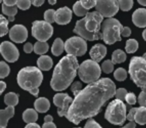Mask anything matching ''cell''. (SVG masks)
I'll use <instances>...</instances> for the list:
<instances>
[{
    "label": "cell",
    "instance_id": "1",
    "mask_svg": "<svg viewBox=\"0 0 146 128\" xmlns=\"http://www.w3.org/2000/svg\"><path fill=\"white\" fill-rule=\"evenodd\" d=\"M116 90L115 83L109 78H101L95 83L88 84L74 97L66 118L75 125L84 119H91L110 98L115 96Z\"/></svg>",
    "mask_w": 146,
    "mask_h": 128
},
{
    "label": "cell",
    "instance_id": "50",
    "mask_svg": "<svg viewBox=\"0 0 146 128\" xmlns=\"http://www.w3.org/2000/svg\"><path fill=\"white\" fill-rule=\"evenodd\" d=\"M24 128H42V127H40V126L36 123H30V124H27Z\"/></svg>",
    "mask_w": 146,
    "mask_h": 128
},
{
    "label": "cell",
    "instance_id": "30",
    "mask_svg": "<svg viewBox=\"0 0 146 128\" xmlns=\"http://www.w3.org/2000/svg\"><path fill=\"white\" fill-rule=\"evenodd\" d=\"M8 19L4 15H0V36L3 37L8 33Z\"/></svg>",
    "mask_w": 146,
    "mask_h": 128
},
{
    "label": "cell",
    "instance_id": "10",
    "mask_svg": "<svg viewBox=\"0 0 146 128\" xmlns=\"http://www.w3.org/2000/svg\"><path fill=\"white\" fill-rule=\"evenodd\" d=\"M31 33L36 40L41 42H47L53 34V27L46 21L36 20L32 23Z\"/></svg>",
    "mask_w": 146,
    "mask_h": 128
},
{
    "label": "cell",
    "instance_id": "23",
    "mask_svg": "<svg viewBox=\"0 0 146 128\" xmlns=\"http://www.w3.org/2000/svg\"><path fill=\"white\" fill-rule=\"evenodd\" d=\"M63 50H65V43L61 40V38H56L53 42L52 47H51L52 54L55 56H59L62 54Z\"/></svg>",
    "mask_w": 146,
    "mask_h": 128
},
{
    "label": "cell",
    "instance_id": "7",
    "mask_svg": "<svg viewBox=\"0 0 146 128\" xmlns=\"http://www.w3.org/2000/svg\"><path fill=\"white\" fill-rule=\"evenodd\" d=\"M101 70V67L97 62L93 61L92 59H88L80 64L78 69V76L80 80H82L84 83H87L88 85L95 83L99 80Z\"/></svg>",
    "mask_w": 146,
    "mask_h": 128
},
{
    "label": "cell",
    "instance_id": "4",
    "mask_svg": "<svg viewBox=\"0 0 146 128\" xmlns=\"http://www.w3.org/2000/svg\"><path fill=\"white\" fill-rule=\"evenodd\" d=\"M43 80V74L38 67L27 66L24 67L17 74V83L23 90H26L33 96H37L39 93V86Z\"/></svg>",
    "mask_w": 146,
    "mask_h": 128
},
{
    "label": "cell",
    "instance_id": "20",
    "mask_svg": "<svg viewBox=\"0 0 146 128\" xmlns=\"http://www.w3.org/2000/svg\"><path fill=\"white\" fill-rule=\"evenodd\" d=\"M34 108L37 112L40 113H45L50 108V102L47 98L45 97H39L35 100L34 102Z\"/></svg>",
    "mask_w": 146,
    "mask_h": 128
},
{
    "label": "cell",
    "instance_id": "37",
    "mask_svg": "<svg viewBox=\"0 0 146 128\" xmlns=\"http://www.w3.org/2000/svg\"><path fill=\"white\" fill-rule=\"evenodd\" d=\"M31 4H32V1H29V0H17L16 5L21 10H27L29 9Z\"/></svg>",
    "mask_w": 146,
    "mask_h": 128
},
{
    "label": "cell",
    "instance_id": "35",
    "mask_svg": "<svg viewBox=\"0 0 146 128\" xmlns=\"http://www.w3.org/2000/svg\"><path fill=\"white\" fill-rule=\"evenodd\" d=\"M55 13L56 11L53 9H48L44 12V21L48 22L49 24L55 22Z\"/></svg>",
    "mask_w": 146,
    "mask_h": 128
},
{
    "label": "cell",
    "instance_id": "41",
    "mask_svg": "<svg viewBox=\"0 0 146 128\" xmlns=\"http://www.w3.org/2000/svg\"><path fill=\"white\" fill-rule=\"evenodd\" d=\"M125 100L129 105H134V104L136 103V100H138V99L136 98L135 94H134L133 92H129V93L127 94V96H126Z\"/></svg>",
    "mask_w": 146,
    "mask_h": 128
},
{
    "label": "cell",
    "instance_id": "5",
    "mask_svg": "<svg viewBox=\"0 0 146 128\" xmlns=\"http://www.w3.org/2000/svg\"><path fill=\"white\" fill-rule=\"evenodd\" d=\"M124 27L115 18L106 19L102 23L101 34L102 39L108 45L114 44L117 41H121V35Z\"/></svg>",
    "mask_w": 146,
    "mask_h": 128
},
{
    "label": "cell",
    "instance_id": "24",
    "mask_svg": "<svg viewBox=\"0 0 146 128\" xmlns=\"http://www.w3.org/2000/svg\"><path fill=\"white\" fill-rule=\"evenodd\" d=\"M134 122L139 125H145L146 124V107H140L137 108V111L134 116Z\"/></svg>",
    "mask_w": 146,
    "mask_h": 128
},
{
    "label": "cell",
    "instance_id": "43",
    "mask_svg": "<svg viewBox=\"0 0 146 128\" xmlns=\"http://www.w3.org/2000/svg\"><path fill=\"white\" fill-rule=\"evenodd\" d=\"M23 50H24L25 53H27V54H29V53H31L32 51H34V45H32L30 42H27L24 44V47H23Z\"/></svg>",
    "mask_w": 146,
    "mask_h": 128
},
{
    "label": "cell",
    "instance_id": "21",
    "mask_svg": "<svg viewBox=\"0 0 146 128\" xmlns=\"http://www.w3.org/2000/svg\"><path fill=\"white\" fill-rule=\"evenodd\" d=\"M22 119L27 124L35 123L36 120L38 119V113H37V111L35 109L28 108V109H26L22 113Z\"/></svg>",
    "mask_w": 146,
    "mask_h": 128
},
{
    "label": "cell",
    "instance_id": "55",
    "mask_svg": "<svg viewBox=\"0 0 146 128\" xmlns=\"http://www.w3.org/2000/svg\"><path fill=\"white\" fill-rule=\"evenodd\" d=\"M48 2H49V4H51V5L56 4V1H52V0H50V1H48Z\"/></svg>",
    "mask_w": 146,
    "mask_h": 128
},
{
    "label": "cell",
    "instance_id": "45",
    "mask_svg": "<svg viewBox=\"0 0 146 128\" xmlns=\"http://www.w3.org/2000/svg\"><path fill=\"white\" fill-rule=\"evenodd\" d=\"M3 4L7 5V6H16L17 1L16 0H4Z\"/></svg>",
    "mask_w": 146,
    "mask_h": 128
},
{
    "label": "cell",
    "instance_id": "40",
    "mask_svg": "<svg viewBox=\"0 0 146 128\" xmlns=\"http://www.w3.org/2000/svg\"><path fill=\"white\" fill-rule=\"evenodd\" d=\"M81 4L84 8L87 9V10H89V9L93 8V7H96V5H97V1H96V0H82Z\"/></svg>",
    "mask_w": 146,
    "mask_h": 128
},
{
    "label": "cell",
    "instance_id": "44",
    "mask_svg": "<svg viewBox=\"0 0 146 128\" xmlns=\"http://www.w3.org/2000/svg\"><path fill=\"white\" fill-rule=\"evenodd\" d=\"M136 111H137V108H131L129 110L127 115V119L129 120V122H134V116L136 114Z\"/></svg>",
    "mask_w": 146,
    "mask_h": 128
},
{
    "label": "cell",
    "instance_id": "36",
    "mask_svg": "<svg viewBox=\"0 0 146 128\" xmlns=\"http://www.w3.org/2000/svg\"><path fill=\"white\" fill-rule=\"evenodd\" d=\"M82 89H83V88H82V84L80 81L73 82L72 85H71V91H72L73 95L75 96V97L82 91Z\"/></svg>",
    "mask_w": 146,
    "mask_h": 128
},
{
    "label": "cell",
    "instance_id": "17",
    "mask_svg": "<svg viewBox=\"0 0 146 128\" xmlns=\"http://www.w3.org/2000/svg\"><path fill=\"white\" fill-rule=\"evenodd\" d=\"M132 22L140 28L146 27V8H138L132 14Z\"/></svg>",
    "mask_w": 146,
    "mask_h": 128
},
{
    "label": "cell",
    "instance_id": "18",
    "mask_svg": "<svg viewBox=\"0 0 146 128\" xmlns=\"http://www.w3.org/2000/svg\"><path fill=\"white\" fill-rule=\"evenodd\" d=\"M14 116V107L7 106L5 109L0 110V128H6L10 118Z\"/></svg>",
    "mask_w": 146,
    "mask_h": 128
},
{
    "label": "cell",
    "instance_id": "28",
    "mask_svg": "<svg viewBox=\"0 0 146 128\" xmlns=\"http://www.w3.org/2000/svg\"><path fill=\"white\" fill-rule=\"evenodd\" d=\"M73 12L75 13V15H77L79 17H85L88 14V10L82 6L81 1H78V2H76L75 4L73 5Z\"/></svg>",
    "mask_w": 146,
    "mask_h": 128
},
{
    "label": "cell",
    "instance_id": "12",
    "mask_svg": "<svg viewBox=\"0 0 146 128\" xmlns=\"http://www.w3.org/2000/svg\"><path fill=\"white\" fill-rule=\"evenodd\" d=\"M73 100L67 93H57L53 96V103L58 108L57 113L60 117H66Z\"/></svg>",
    "mask_w": 146,
    "mask_h": 128
},
{
    "label": "cell",
    "instance_id": "34",
    "mask_svg": "<svg viewBox=\"0 0 146 128\" xmlns=\"http://www.w3.org/2000/svg\"><path fill=\"white\" fill-rule=\"evenodd\" d=\"M118 4L122 11H129L133 6V1L132 0H118Z\"/></svg>",
    "mask_w": 146,
    "mask_h": 128
},
{
    "label": "cell",
    "instance_id": "48",
    "mask_svg": "<svg viewBox=\"0 0 146 128\" xmlns=\"http://www.w3.org/2000/svg\"><path fill=\"white\" fill-rule=\"evenodd\" d=\"M42 128H57L53 122H48V123H44L42 125Z\"/></svg>",
    "mask_w": 146,
    "mask_h": 128
},
{
    "label": "cell",
    "instance_id": "13",
    "mask_svg": "<svg viewBox=\"0 0 146 128\" xmlns=\"http://www.w3.org/2000/svg\"><path fill=\"white\" fill-rule=\"evenodd\" d=\"M0 52L2 57L7 62L13 63L18 60L19 58V50L16 48L13 43L9 41H3L0 45Z\"/></svg>",
    "mask_w": 146,
    "mask_h": 128
},
{
    "label": "cell",
    "instance_id": "31",
    "mask_svg": "<svg viewBox=\"0 0 146 128\" xmlns=\"http://www.w3.org/2000/svg\"><path fill=\"white\" fill-rule=\"evenodd\" d=\"M9 73H10V67L8 66V64H6V62L4 61H1L0 62V78L4 79L9 75Z\"/></svg>",
    "mask_w": 146,
    "mask_h": 128
},
{
    "label": "cell",
    "instance_id": "51",
    "mask_svg": "<svg viewBox=\"0 0 146 128\" xmlns=\"http://www.w3.org/2000/svg\"><path fill=\"white\" fill-rule=\"evenodd\" d=\"M48 122H53V117L51 115H46L44 117V123H48Z\"/></svg>",
    "mask_w": 146,
    "mask_h": 128
},
{
    "label": "cell",
    "instance_id": "56",
    "mask_svg": "<svg viewBox=\"0 0 146 128\" xmlns=\"http://www.w3.org/2000/svg\"><path fill=\"white\" fill-rule=\"evenodd\" d=\"M142 57H143V58H144V59H145V60H146V52L144 53V54H143V56H142Z\"/></svg>",
    "mask_w": 146,
    "mask_h": 128
},
{
    "label": "cell",
    "instance_id": "16",
    "mask_svg": "<svg viewBox=\"0 0 146 128\" xmlns=\"http://www.w3.org/2000/svg\"><path fill=\"white\" fill-rule=\"evenodd\" d=\"M107 54V48L104 46L103 44H98L94 45L91 49H90V52H89V55L91 57V59L95 62H100L104 57L106 56Z\"/></svg>",
    "mask_w": 146,
    "mask_h": 128
},
{
    "label": "cell",
    "instance_id": "57",
    "mask_svg": "<svg viewBox=\"0 0 146 128\" xmlns=\"http://www.w3.org/2000/svg\"><path fill=\"white\" fill-rule=\"evenodd\" d=\"M77 128H80V127H77Z\"/></svg>",
    "mask_w": 146,
    "mask_h": 128
},
{
    "label": "cell",
    "instance_id": "11",
    "mask_svg": "<svg viewBox=\"0 0 146 128\" xmlns=\"http://www.w3.org/2000/svg\"><path fill=\"white\" fill-rule=\"evenodd\" d=\"M96 11L103 17L113 18V16L119 10V4L116 0H98L96 5Z\"/></svg>",
    "mask_w": 146,
    "mask_h": 128
},
{
    "label": "cell",
    "instance_id": "25",
    "mask_svg": "<svg viewBox=\"0 0 146 128\" xmlns=\"http://www.w3.org/2000/svg\"><path fill=\"white\" fill-rule=\"evenodd\" d=\"M19 102V97L18 94L14 93V92H9L6 95L4 96V103L6 104L7 106H12V107H15V106L18 104Z\"/></svg>",
    "mask_w": 146,
    "mask_h": 128
},
{
    "label": "cell",
    "instance_id": "9",
    "mask_svg": "<svg viewBox=\"0 0 146 128\" xmlns=\"http://www.w3.org/2000/svg\"><path fill=\"white\" fill-rule=\"evenodd\" d=\"M65 51L68 55L75 57L83 56L87 51L86 40L79 36H73L65 41Z\"/></svg>",
    "mask_w": 146,
    "mask_h": 128
},
{
    "label": "cell",
    "instance_id": "54",
    "mask_svg": "<svg viewBox=\"0 0 146 128\" xmlns=\"http://www.w3.org/2000/svg\"><path fill=\"white\" fill-rule=\"evenodd\" d=\"M142 37H143V39L146 41V29H144L143 32H142Z\"/></svg>",
    "mask_w": 146,
    "mask_h": 128
},
{
    "label": "cell",
    "instance_id": "22",
    "mask_svg": "<svg viewBox=\"0 0 146 128\" xmlns=\"http://www.w3.org/2000/svg\"><path fill=\"white\" fill-rule=\"evenodd\" d=\"M17 5L16 6H7L5 4H2V13L7 16L9 22H12L15 19V15L17 14Z\"/></svg>",
    "mask_w": 146,
    "mask_h": 128
},
{
    "label": "cell",
    "instance_id": "14",
    "mask_svg": "<svg viewBox=\"0 0 146 128\" xmlns=\"http://www.w3.org/2000/svg\"><path fill=\"white\" fill-rule=\"evenodd\" d=\"M9 37L15 43H22L28 37V31L24 25L16 24L9 30Z\"/></svg>",
    "mask_w": 146,
    "mask_h": 128
},
{
    "label": "cell",
    "instance_id": "46",
    "mask_svg": "<svg viewBox=\"0 0 146 128\" xmlns=\"http://www.w3.org/2000/svg\"><path fill=\"white\" fill-rule=\"evenodd\" d=\"M130 34H131V29H130L129 27H124L123 31H122V36L128 37V36H130Z\"/></svg>",
    "mask_w": 146,
    "mask_h": 128
},
{
    "label": "cell",
    "instance_id": "52",
    "mask_svg": "<svg viewBox=\"0 0 146 128\" xmlns=\"http://www.w3.org/2000/svg\"><path fill=\"white\" fill-rule=\"evenodd\" d=\"M136 127V124H135V122H129L128 124H126L124 127H122V128H135Z\"/></svg>",
    "mask_w": 146,
    "mask_h": 128
},
{
    "label": "cell",
    "instance_id": "39",
    "mask_svg": "<svg viewBox=\"0 0 146 128\" xmlns=\"http://www.w3.org/2000/svg\"><path fill=\"white\" fill-rule=\"evenodd\" d=\"M127 94H128V92H127V90H126L125 88H119V89L116 90L115 97H116V99L123 101V100H125Z\"/></svg>",
    "mask_w": 146,
    "mask_h": 128
},
{
    "label": "cell",
    "instance_id": "26",
    "mask_svg": "<svg viewBox=\"0 0 146 128\" xmlns=\"http://www.w3.org/2000/svg\"><path fill=\"white\" fill-rule=\"evenodd\" d=\"M49 45L47 42H41V41H37L34 44V52L38 55H45V53L48 51Z\"/></svg>",
    "mask_w": 146,
    "mask_h": 128
},
{
    "label": "cell",
    "instance_id": "53",
    "mask_svg": "<svg viewBox=\"0 0 146 128\" xmlns=\"http://www.w3.org/2000/svg\"><path fill=\"white\" fill-rule=\"evenodd\" d=\"M138 3H139L140 5L146 6V0H139V1H138Z\"/></svg>",
    "mask_w": 146,
    "mask_h": 128
},
{
    "label": "cell",
    "instance_id": "15",
    "mask_svg": "<svg viewBox=\"0 0 146 128\" xmlns=\"http://www.w3.org/2000/svg\"><path fill=\"white\" fill-rule=\"evenodd\" d=\"M72 19V10L69 7L64 6L57 9L55 13V22L59 25H66Z\"/></svg>",
    "mask_w": 146,
    "mask_h": 128
},
{
    "label": "cell",
    "instance_id": "29",
    "mask_svg": "<svg viewBox=\"0 0 146 128\" xmlns=\"http://www.w3.org/2000/svg\"><path fill=\"white\" fill-rule=\"evenodd\" d=\"M138 46L139 45H138L137 40H135V39H128L125 43V50L127 53L131 54V53H134L137 51Z\"/></svg>",
    "mask_w": 146,
    "mask_h": 128
},
{
    "label": "cell",
    "instance_id": "33",
    "mask_svg": "<svg viewBox=\"0 0 146 128\" xmlns=\"http://www.w3.org/2000/svg\"><path fill=\"white\" fill-rule=\"evenodd\" d=\"M101 69L104 73H112L114 69V63L112 62V60H105L101 64Z\"/></svg>",
    "mask_w": 146,
    "mask_h": 128
},
{
    "label": "cell",
    "instance_id": "8",
    "mask_svg": "<svg viewBox=\"0 0 146 128\" xmlns=\"http://www.w3.org/2000/svg\"><path fill=\"white\" fill-rule=\"evenodd\" d=\"M105 119L114 125H122L127 119L126 105L124 102L118 99L110 102L106 108Z\"/></svg>",
    "mask_w": 146,
    "mask_h": 128
},
{
    "label": "cell",
    "instance_id": "27",
    "mask_svg": "<svg viewBox=\"0 0 146 128\" xmlns=\"http://www.w3.org/2000/svg\"><path fill=\"white\" fill-rule=\"evenodd\" d=\"M126 60V53L122 51L121 49H117L112 53V62L114 64L117 63H122Z\"/></svg>",
    "mask_w": 146,
    "mask_h": 128
},
{
    "label": "cell",
    "instance_id": "38",
    "mask_svg": "<svg viewBox=\"0 0 146 128\" xmlns=\"http://www.w3.org/2000/svg\"><path fill=\"white\" fill-rule=\"evenodd\" d=\"M141 89V92L138 96V103L142 107H146V87H143Z\"/></svg>",
    "mask_w": 146,
    "mask_h": 128
},
{
    "label": "cell",
    "instance_id": "3",
    "mask_svg": "<svg viewBox=\"0 0 146 128\" xmlns=\"http://www.w3.org/2000/svg\"><path fill=\"white\" fill-rule=\"evenodd\" d=\"M103 18L104 17L97 11L88 13L85 17L76 22L73 32L84 40H99L100 38H102L100 30L102 29L101 24Z\"/></svg>",
    "mask_w": 146,
    "mask_h": 128
},
{
    "label": "cell",
    "instance_id": "19",
    "mask_svg": "<svg viewBox=\"0 0 146 128\" xmlns=\"http://www.w3.org/2000/svg\"><path fill=\"white\" fill-rule=\"evenodd\" d=\"M37 66L40 70L43 71H48L52 68L53 66V61L52 58L48 55H42L37 59Z\"/></svg>",
    "mask_w": 146,
    "mask_h": 128
},
{
    "label": "cell",
    "instance_id": "6",
    "mask_svg": "<svg viewBox=\"0 0 146 128\" xmlns=\"http://www.w3.org/2000/svg\"><path fill=\"white\" fill-rule=\"evenodd\" d=\"M129 75L136 86L146 87V60L143 57H132L129 63Z\"/></svg>",
    "mask_w": 146,
    "mask_h": 128
},
{
    "label": "cell",
    "instance_id": "49",
    "mask_svg": "<svg viewBox=\"0 0 146 128\" xmlns=\"http://www.w3.org/2000/svg\"><path fill=\"white\" fill-rule=\"evenodd\" d=\"M5 88H6V83H5L4 81H0V93H3L5 90Z\"/></svg>",
    "mask_w": 146,
    "mask_h": 128
},
{
    "label": "cell",
    "instance_id": "32",
    "mask_svg": "<svg viewBox=\"0 0 146 128\" xmlns=\"http://www.w3.org/2000/svg\"><path fill=\"white\" fill-rule=\"evenodd\" d=\"M114 78L118 81H124L127 78V71L124 68H117L114 71Z\"/></svg>",
    "mask_w": 146,
    "mask_h": 128
},
{
    "label": "cell",
    "instance_id": "42",
    "mask_svg": "<svg viewBox=\"0 0 146 128\" xmlns=\"http://www.w3.org/2000/svg\"><path fill=\"white\" fill-rule=\"evenodd\" d=\"M83 128H102V127L95 121V120L88 119L87 121H86V123H85V125H84Z\"/></svg>",
    "mask_w": 146,
    "mask_h": 128
},
{
    "label": "cell",
    "instance_id": "47",
    "mask_svg": "<svg viewBox=\"0 0 146 128\" xmlns=\"http://www.w3.org/2000/svg\"><path fill=\"white\" fill-rule=\"evenodd\" d=\"M43 4H44V0H33L32 1V5H34L36 7L41 6Z\"/></svg>",
    "mask_w": 146,
    "mask_h": 128
},
{
    "label": "cell",
    "instance_id": "2",
    "mask_svg": "<svg viewBox=\"0 0 146 128\" xmlns=\"http://www.w3.org/2000/svg\"><path fill=\"white\" fill-rule=\"evenodd\" d=\"M79 63L77 58L73 55H68L61 58V60L56 64L52 78L50 81V86L55 91H63L72 85V81L78 74Z\"/></svg>",
    "mask_w": 146,
    "mask_h": 128
}]
</instances>
